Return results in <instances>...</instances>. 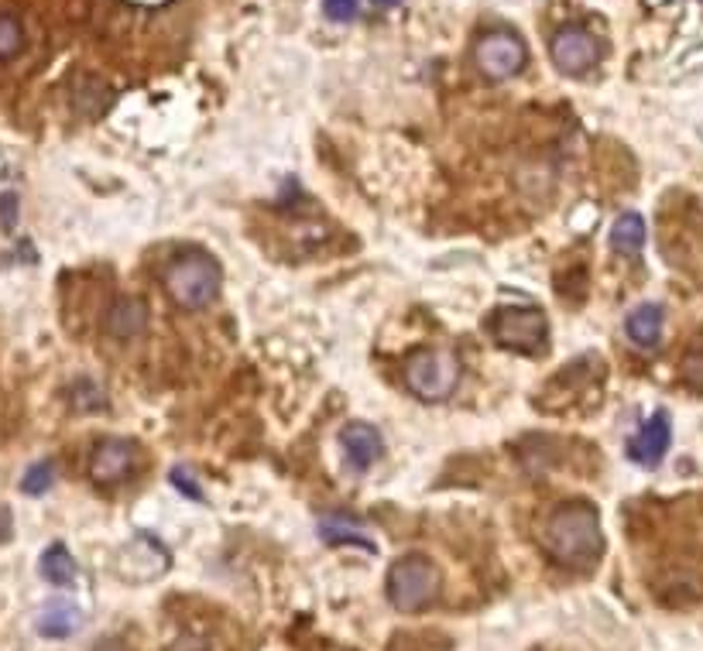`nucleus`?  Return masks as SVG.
I'll return each instance as SVG.
<instances>
[{
	"instance_id": "obj_1",
	"label": "nucleus",
	"mask_w": 703,
	"mask_h": 651,
	"mask_svg": "<svg viewBox=\"0 0 703 651\" xmlns=\"http://www.w3.org/2000/svg\"><path fill=\"white\" fill-rule=\"evenodd\" d=\"M542 545L563 565H591L604 549L597 508L587 501L560 504L542 528Z\"/></svg>"
},
{
	"instance_id": "obj_2",
	"label": "nucleus",
	"mask_w": 703,
	"mask_h": 651,
	"mask_svg": "<svg viewBox=\"0 0 703 651\" xmlns=\"http://www.w3.org/2000/svg\"><path fill=\"white\" fill-rule=\"evenodd\" d=\"M162 284H165V296L185 309V312H200L207 309L217 296H220V284H223V271L220 261L200 248H189L182 254H175L165 271H162Z\"/></svg>"
},
{
	"instance_id": "obj_3",
	"label": "nucleus",
	"mask_w": 703,
	"mask_h": 651,
	"mask_svg": "<svg viewBox=\"0 0 703 651\" xmlns=\"http://www.w3.org/2000/svg\"><path fill=\"white\" fill-rule=\"evenodd\" d=\"M436 597H440V569L429 555L409 552L388 569V600L402 614H419Z\"/></svg>"
},
{
	"instance_id": "obj_4",
	"label": "nucleus",
	"mask_w": 703,
	"mask_h": 651,
	"mask_svg": "<svg viewBox=\"0 0 703 651\" xmlns=\"http://www.w3.org/2000/svg\"><path fill=\"white\" fill-rule=\"evenodd\" d=\"M460 384V357L453 350L443 347H422L412 350L405 360V388L419 398V401H446L453 398Z\"/></svg>"
},
{
	"instance_id": "obj_5",
	"label": "nucleus",
	"mask_w": 703,
	"mask_h": 651,
	"mask_svg": "<svg viewBox=\"0 0 703 651\" xmlns=\"http://www.w3.org/2000/svg\"><path fill=\"white\" fill-rule=\"evenodd\" d=\"M488 333L498 347L515 353H539L550 337V319L535 306H504L488 319Z\"/></svg>"
},
{
	"instance_id": "obj_6",
	"label": "nucleus",
	"mask_w": 703,
	"mask_h": 651,
	"mask_svg": "<svg viewBox=\"0 0 703 651\" xmlns=\"http://www.w3.org/2000/svg\"><path fill=\"white\" fill-rule=\"evenodd\" d=\"M474 62L488 79H512L525 69L529 52H525L522 34H515L512 28H491L488 34L478 38Z\"/></svg>"
},
{
	"instance_id": "obj_7",
	"label": "nucleus",
	"mask_w": 703,
	"mask_h": 651,
	"mask_svg": "<svg viewBox=\"0 0 703 651\" xmlns=\"http://www.w3.org/2000/svg\"><path fill=\"white\" fill-rule=\"evenodd\" d=\"M550 56H553V66L563 76H587L597 66V59H601V46L583 24H563L553 34Z\"/></svg>"
},
{
	"instance_id": "obj_8",
	"label": "nucleus",
	"mask_w": 703,
	"mask_h": 651,
	"mask_svg": "<svg viewBox=\"0 0 703 651\" xmlns=\"http://www.w3.org/2000/svg\"><path fill=\"white\" fill-rule=\"evenodd\" d=\"M138 450H134V442L128 439H103L93 445V453H90V480L100 483V487H113V483H124L134 470V460Z\"/></svg>"
},
{
	"instance_id": "obj_9",
	"label": "nucleus",
	"mask_w": 703,
	"mask_h": 651,
	"mask_svg": "<svg viewBox=\"0 0 703 651\" xmlns=\"http://www.w3.org/2000/svg\"><path fill=\"white\" fill-rule=\"evenodd\" d=\"M148 302L141 296H117L103 316V330L110 340H121V343H131L138 337H144L148 330Z\"/></svg>"
},
{
	"instance_id": "obj_10",
	"label": "nucleus",
	"mask_w": 703,
	"mask_h": 651,
	"mask_svg": "<svg viewBox=\"0 0 703 651\" xmlns=\"http://www.w3.org/2000/svg\"><path fill=\"white\" fill-rule=\"evenodd\" d=\"M673 442V422L666 412H655L652 419L642 422V429L629 439V457L642 467H655L662 457L670 453Z\"/></svg>"
},
{
	"instance_id": "obj_11",
	"label": "nucleus",
	"mask_w": 703,
	"mask_h": 651,
	"mask_svg": "<svg viewBox=\"0 0 703 651\" xmlns=\"http://www.w3.org/2000/svg\"><path fill=\"white\" fill-rule=\"evenodd\" d=\"M340 445L347 453V463L354 473H364L378 463V457L384 453V439L371 422H347L340 432Z\"/></svg>"
},
{
	"instance_id": "obj_12",
	"label": "nucleus",
	"mask_w": 703,
	"mask_h": 651,
	"mask_svg": "<svg viewBox=\"0 0 703 651\" xmlns=\"http://www.w3.org/2000/svg\"><path fill=\"white\" fill-rule=\"evenodd\" d=\"M662 322H666V316H662V306L642 302L639 309L629 312V319H624V333H629V340L635 347H655L659 337H662Z\"/></svg>"
},
{
	"instance_id": "obj_13",
	"label": "nucleus",
	"mask_w": 703,
	"mask_h": 651,
	"mask_svg": "<svg viewBox=\"0 0 703 651\" xmlns=\"http://www.w3.org/2000/svg\"><path fill=\"white\" fill-rule=\"evenodd\" d=\"M320 539L330 542V545H361L364 552H374L371 535L364 532V528L354 518H347V514H327L320 521Z\"/></svg>"
},
{
	"instance_id": "obj_14",
	"label": "nucleus",
	"mask_w": 703,
	"mask_h": 651,
	"mask_svg": "<svg viewBox=\"0 0 703 651\" xmlns=\"http://www.w3.org/2000/svg\"><path fill=\"white\" fill-rule=\"evenodd\" d=\"M83 624V614L66 600H52L42 614H38V634L42 638H69Z\"/></svg>"
},
{
	"instance_id": "obj_15",
	"label": "nucleus",
	"mask_w": 703,
	"mask_h": 651,
	"mask_svg": "<svg viewBox=\"0 0 703 651\" xmlns=\"http://www.w3.org/2000/svg\"><path fill=\"white\" fill-rule=\"evenodd\" d=\"M611 248L624 258H635L645 248V220L639 213H621L611 227Z\"/></svg>"
},
{
	"instance_id": "obj_16",
	"label": "nucleus",
	"mask_w": 703,
	"mask_h": 651,
	"mask_svg": "<svg viewBox=\"0 0 703 651\" xmlns=\"http://www.w3.org/2000/svg\"><path fill=\"white\" fill-rule=\"evenodd\" d=\"M76 559H72V552L62 545V542H56V545H49L46 549V555H42V580L46 583H52V587H72L76 583Z\"/></svg>"
},
{
	"instance_id": "obj_17",
	"label": "nucleus",
	"mask_w": 703,
	"mask_h": 651,
	"mask_svg": "<svg viewBox=\"0 0 703 651\" xmlns=\"http://www.w3.org/2000/svg\"><path fill=\"white\" fill-rule=\"evenodd\" d=\"M24 49V24L14 14H0V62L18 59Z\"/></svg>"
},
{
	"instance_id": "obj_18",
	"label": "nucleus",
	"mask_w": 703,
	"mask_h": 651,
	"mask_svg": "<svg viewBox=\"0 0 703 651\" xmlns=\"http://www.w3.org/2000/svg\"><path fill=\"white\" fill-rule=\"evenodd\" d=\"M52 483H56V463H52V460H38V463H31V467L24 470V477H21V491L31 494V498H42Z\"/></svg>"
},
{
	"instance_id": "obj_19",
	"label": "nucleus",
	"mask_w": 703,
	"mask_h": 651,
	"mask_svg": "<svg viewBox=\"0 0 703 651\" xmlns=\"http://www.w3.org/2000/svg\"><path fill=\"white\" fill-rule=\"evenodd\" d=\"M323 14L337 24H347L358 18V0H323Z\"/></svg>"
},
{
	"instance_id": "obj_20",
	"label": "nucleus",
	"mask_w": 703,
	"mask_h": 651,
	"mask_svg": "<svg viewBox=\"0 0 703 651\" xmlns=\"http://www.w3.org/2000/svg\"><path fill=\"white\" fill-rule=\"evenodd\" d=\"M172 483L179 487V491H182L185 498H192V501H203V491L197 487V480H192V473H189V470L175 467V470H172Z\"/></svg>"
},
{
	"instance_id": "obj_21",
	"label": "nucleus",
	"mask_w": 703,
	"mask_h": 651,
	"mask_svg": "<svg viewBox=\"0 0 703 651\" xmlns=\"http://www.w3.org/2000/svg\"><path fill=\"white\" fill-rule=\"evenodd\" d=\"M371 4L384 11V8H399V4H402V0H371Z\"/></svg>"
}]
</instances>
